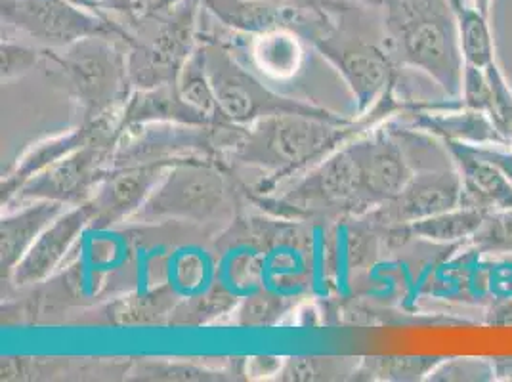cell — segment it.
Segmentation results:
<instances>
[{"label": "cell", "mask_w": 512, "mask_h": 382, "mask_svg": "<svg viewBox=\"0 0 512 382\" xmlns=\"http://www.w3.org/2000/svg\"><path fill=\"white\" fill-rule=\"evenodd\" d=\"M381 12L384 44L398 65L427 75L461 104L465 62L451 0H390Z\"/></svg>", "instance_id": "1"}, {"label": "cell", "mask_w": 512, "mask_h": 382, "mask_svg": "<svg viewBox=\"0 0 512 382\" xmlns=\"http://www.w3.org/2000/svg\"><path fill=\"white\" fill-rule=\"evenodd\" d=\"M358 136L350 121H331L302 113H278L243 128L228 157L260 170L276 184L310 170Z\"/></svg>", "instance_id": "2"}, {"label": "cell", "mask_w": 512, "mask_h": 382, "mask_svg": "<svg viewBox=\"0 0 512 382\" xmlns=\"http://www.w3.org/2000/svg\"><path fill=\"white\" fill-rule=\"evenodd\" d=\"M201 0H182L169 10H150L128 25V75L134 90L174 85L197 50Z\"/></svg>", "instance_id": "3"}, {"label": "cell", "mask_w": 512, "mask_h": 382, "mask_svg": "<svg viewBox=\"0 0 512 382\" xmlns=\"http://www.w3.org/2000/svg\"><path fill=\"white\" fill-rule=\"evenodd\" d=\"M83 111V123L119 117L134 90L128 75L127 41L98 35L64 48L52 56Z\"/></svg>", "instance_id": "4"}, {"label": "cell", "mask_w": 512, "mask_h": 382, "mask_svg": "<svg viewBox=\"0 0 512 382\" xmlns=\"http://www.w3.org/2000/svg\"><path fill=\"white\" fill-rule=\"evenodd\" d=\"M230 207V186L213 159L174 161L132 222H209Z\"/></svg>", "instance_id": "5"}, {"label": "cell", "mask_w": 512, "mask_h": 382, "mask_svg": "<svg viewBox=\"0 0 512 382\" xmlns=\"http://www.w3.org/2000/svg\"><path fill=\"white\" fill-rule=\"evenodd\" d=\"M199 52L203 56V65L213 85L220 111L230 125L251 127L256 121L278 113H302L331 121H344L327 109L285 98L270 90L220 44H199Z\"/></svg>", "instance_id": "6"}, {"label": "cell", "mask_w": 512, "mask_h": 382, "mask_svg": "<svg viewBox=\"0 0 512 382\" xmlns=\"http://www.w3.org/2000/svg\"><path fill=\"white\" fill-rule=\"evenodd\" d=\"M2 25L43 48L64 50L88 37L109 35L128 43L127 27L73 0H0Z\"/></svg>", "instance_id": "7"}, {"label": "cell", "mask_w": 512, "mask_h": 382, "mask_svg": "<svg viewBox=\"0 0 512 382\" xmlns=\"http://www.w3.org/2000/svg\"><path fill=\"white\" fill-rule=\"evenodd\" d=\"M341 73L342 81L350 88L360 113L373 111L386 100L398 81V62L383 43H369L362 37L339 35L327 27L310 39Z\"/></svg>", "instance_id": "8"}, {"label": "cell", "mask_w": 512, "mask_h": 382, "mask_svg": "<svg viewBox=\"0 0 512 382\" xmlns=\"http://www.w3.org/2000/svg\"><path fill=\"white\" fill-rule=\"evenodd\" d=\"M113 149L115 144L94 142L69 153L58 163L29 178L4 207L16 201H20V205L31 201H54L65 207L86 203L113 167Z\"/></svg>", "instance_id": "9"}, {"label": "cell", "mask_w": 512, "mask_h": 382, "mask_svg": "<svg viewBox=\"0 0 512 382\" xmlns=\"http://www.w3.org/2000/svg\"><path fill=\"white\" fill-rule=\"evenodd\" d=\"M463 205L461 176L453 165L413 172L404 190L367 214L379 228H402Z\"/></svg>", "instance_id": "10"}, {"label": "cell", "mask_w": 512, "mask_h": 382, "mask_svg": "<svg viewBox=\"0 0 512 382\" xmlns=\"http://www.w3.org/2000/svg\"><path fill=\"white\" fill-rule=\"evenodd\" d=\"M172 163H140L111 167L88 199L94 209L92 228H111L115 224L132 220V216L148 201L153 188Z\"/></svg>", "instance_id": "11"}, {"label": "cell", "mask_w": 512, "mask_h": 382, "mask_svg": "<svg viewBox=\"0 0 512 382\" xmlns=\"http://www.w3.org/2000/svg\"><path fill=\"white\" fill-rule=\"evenodd\" d=\"M92 224L94 209L90 201L65 209L35 241L8 279L20 289L43 283L64 264L65 256Z\"/></svg>", "instance_id": "12"}, {"label": "cell", "mask_w": 512, "mask_h": 382, "mask_svg": "<svg viewBox=\"0 0 512 382\" xmlns=\"http://www.w3.org/2000/svg\"><path fill=\"white\" fill-rule=\"evenodd\" d=\"M119 136H121L119 117H113V119H102L94 123H83L81 127L67 134L48 138L41 144L33 146L16 163L14 169L10 170L6 176H2V207L16 195V191L20 190L29 178L37 176L50 165L58 163L69 153L94 142H107L117 146Z\"/></svg>", "instance_id": "13"}, {"label": "cell", "mask_w": 512, "mask_h": 382, "mask_svg": "<svg viewBox=\"0 0 512 382\" xmlns=\"http://www.w3.org/2000/svg\"><path fill=\"white\" fill-rule=\"evenodd\" d=\"M449 159L461 176L463 205L484 213L512 209V182L472 144L444 140Z\"/></svg>", "instance_id": "14"}, {"label": "cell", "mask_w": 512, "mask_h": 382, "mask_svg": "<svg viewBox=\"0 0 512 382\" xmlns=\"http://www.w3.org/2000/svg\"><path fill=\"white\" fill-rule=\"evenodd\" d=\"M65 205L54 201L23 203L18 211L4 214L0 222V266L8 279L23 256L35 245L44 230L64 213Z\"/></svg>", "instance_id": "15"}, {"label": "cell", "mask_w": 512, "mask_h": 382, "mask_svg": "<svg viewBox=\"0 0 512 382\" xmlns=\"http://www.w3.org/2000/svg\"><path fill=\"white\" fill-rule=\"evenodd\" d=\"M151 123H182V125H211L197 111L186 106L174 85L132 90L127 104L119 113L121 132L127 128Z\"/></svg>", "instance_id": "16"}, {"label": "cell", "mask_w": 512, "mask_h": 382, "mask_svg": "<svg viewBox=\"0 0 512 382\" xmlns=\"http://www.w3.org/2000/svg\"><path fill=\"white\" fill-rule=\"evenodd\" d=\"M484 211L461 205L457 209H451L446 213L434 214L425 220L413 222L402 228H390L384 230L390 239H396L404 243L407 239H421L436 245H457V243H469L472 235L478 232L482 226Z\"/></svg>", "instance_id": "17"}, {"label": "cell", "mask_w": 512, "mask_h": 382, "mask_svg": "<svg viewBox=\"0 0 512 382\" xmlns=\"http://www.w3.org/2000/svg\"><path fill=\"white\" fill-rule=\"evenodd\" d=\"M419 125L440 136L442 140L465 142V144H491L503 142L490 117L480 111L461 106L459 111L448 113H421ZM505 144V142H503Z\"/></svg>", "instance_id": "18"}, {"label": "cell", "mask_w": 512, "mask_h": 382, "mask_svg": "<svg viewBox=\"0 0 512 382\" xmlns=\"http://www.w3.org/2000/svg\"><path fill=\"white\" fill-rule=\"evenodd\" d=\"M253 58L262 73L274 79H291L297 75L304 60L299 33L272 31L255 37Z\"/></svg>", "instance_id": "19"}, {"label": "cell", "mask_w": 512, "mask_h": 382, "mask_svg": "<svg viewBox=\"0 0 512 382\" xmlns=\"http://www.w3.org/2000/svg\"><path fill=\"white\" fill-rule=\"evenodd\" d=\"M176 304L178 302L171 287H159L155 291L117 300L113 306H109L107 316L109 323L119 327L161 325L171 321Z\"/></svg>", "instance_id": "20"}, {"label": "cell", "mask_w": 512, "mask_h": 382, "mask_svg": "<svg viewBox=\"0 0 512 382\" xmlns=\"http://www.w3.org/2000/svg\"><path fill=\"white\" fill-rule=\"evenodd\" d=\"M457 27H459V46L463 62L476 69H488L497 64V50L491 20L469 4L455 10Z\"/></svg>", "instance_id": "21"}, {"label": "cell", "mask_w": 512, "mask_h": 382, "mask_svg": "<svg viewBox=\"0 0 512 382\" xmlns=\"http://www.w3.org/2000/svg\"><path fill=\"white\" fill-rule=\"evenodd\" d=\"M176 90H178L182 102L186 106L192 107L193 111H197L207 123L230 125L224 119L220 106H218L213 85H211L209 75L203 65V56L199 52V44H197V50L193 52L192 58L188 60V64L184 65V69L180 71V75L176 79Z\"/></svg>", "instance_id": "22"}, {"label": "cell", "mask_w": 512, "mask_h": 382, "mask_svg": "<svg viewBox=\"0 0 512 382\" xmlns=\"http://www.w3.org/2000/svg\"><path fill=\"white\" fill-rule=\"evenodd\" d=\"M440 361L442 358L436 356H373L362 360L354 369V375L365 381H427Z\"/></svg>", "instance_id": "23"}, {"label": "cell", "mask_w": 512, "mask_h": 382, "mask_svg": "<svg viewBox=\"0 0 512 382\" xmlns=\"http://www.w3.org/2000/svg\"><path fill=\"white\" fill-rule=\"evenodd\" d=\"M237 304H239L237 298L228 287L216 285L207 293L192 298L188 302H178L169 323L188 325V327L205 325V323H211L213 319L226 316L228 312H234Z\"/></svg>", "instance_id": "24"}, {"label": "cell", "mask_w": 512, "mask_h": 382, "mask_svg": "<svg viewBox=\"0 0 512 382\" xmlns=\"http://www.w3.org/2000/svg\"><path fill=\"white\" fill-rule=\"evenodd\" d=\"M291 302L281 295L260 291L243 298L235 306L234 325L247 329H268L278 325L281 318L289 312Z\"/></svg>", "instance_id": "25"}, {"label": "cell", "mask_w": 512, "mask_h": 382, "mask_svg": "<svg viewBox=\"0 0 512 382\" xmlns=\"http://www.w3.org/2000/svg\"><path fill=\"white\" fill-rule=\"evenodd\" d=\"M469 245L480 255L512 256V209L486 214Z\"/></svg>", "instance_id": "26"}, {"label": "cell", "mask_w": 512, "mask_h": 382, "mask_svg": "<svg viewBox=\"0 0 512 382\" xmlns=\"http://www.w3.org/2000/svg\"><path fill=\"white\" fill-rule=\"evenodd\" d=\"M140 381H222L224 373L184 361H148L134 371Z\"/></svg>", "instance_id": "27"}, {"label": "cell", "mask_w": 512, "mask_h": 382, "mask_svg": "<svg viewBox=\"0 0 512 382\" xmlns=\"http://www.w3.org/2000/svg\"><path fill=\"white\" fill-rule=\"evenodd\" d=\"M427 381L491 382L495 373L490 358H442Z\"/></svg>", "instance_id": "28"}, {"label": "cell", "mask_w": 512, "mask_h": 382, "mask_svg": "<svg viewBox=\"0 0 512 382\" xmlns=\"http://www.w3.org/2000/svg\"><path fill=\"white\" fill-rule=\"evenodd\" d=\"M337 375L335 360L316 356H297L285 361L278 371V381H325Z\"/></svg>", "instance_id": "29"}, {"label": "cell", "mask_w": 512, "mask_h": 382, "mask_svg": "<svg viewBox=\"0 0 512 382\" xmlns=\"http://www.w3.org/2000/svg\"><path fill=\"white\" fill-rule=\"evenodd\" d=\"M43 50L12 41H2L0 60H2V81H12L31 71L43 58Z\"/></svg>", "instance_id": "30"}, {"label": "cell", "mask_w": 512, "mask_h": 382, "mask_svg": "<svg viewBox=\"0 0 512 382\" xmlns=\"http://www.w3.org/2000/svg\"><path fill=\"white\" fill-rule=\"evenodd\" d=\"M491 98L493 96H491L488 73L484 69H476V67L465 65L463 88H461V106L488 115L491 109Z\"/></svg>", "instance_id": "31"}, {"label": "cell", "mask_w": 512, "mask_h": 382, "mask_svg": "<svg viewBox=\"0 0 512 382\" xmlns=\"http://www.w3.org/2000/svg\"><path fill=\"white\" fill-rule=\"evenodd\" d=\"M73 2L115 22L127 20L128 23H134L150 12V6L146 0H73Z\"/></svg>", "instance_id": "32"}, {"label": "cell", "mask_w": 512, "mask_h": 382, "mask_svg": "<svg viewBox=\"0 0 512 382\" xmlns=\"http://www.w3.org/2000/svg\"><path fill=\"white\" fill-rule=\"evenodd\" d=\"M484 289L490 300H512V258L484 260Z\"/></svg>", "instance_id": "33"}, {"label": "cell", "mask_w": 512, "mask_h": 382, "mask_svg": "<svg viewBox=\"0 0 512 382\" xmlns=\"http://www.w3.org/2000/svg\"><path fill=\"white\" fill-rule=\"evenodd\" d=\"M258 2H268V4L285 6V8L314 12L321 16H331L335 12H342V10L350 8V4L346 0H258Z\"/></svg>", "instance_id": "34"}, {"label": "cell", "mask_w": 512, "mask_h": 382, "mask_svg": "<svg viewBox=\"0 0 512 382\" xmlns=\"http://www.w3.org/2000/svg\"><path fill=\"white\" fill-rule=\"evenodd\" d=\"M488 323L490 325H512V300H491Z\"/></svg>", "instance_id": "35"}, {"label": "cell", "mask_w": 512, "mask_h": 382, "mask_svg": "<svg viewBox=\"0 0 512 382\" xmlns=\"http://www.w3.org/2000/svg\"><path fill=\"white\" fill-rule=\"evenodd\" d=\"M495 373V381H512L511 358H490Z\"/></svg>", "instance_id": "36"}, {"label": "cell", "mask_w": 512, "mask_h": 382, "mask_svg": "<svg viewBox=\"0 0 512 382\" xmlns=\"http://www.w3.org/2000/svg\"><path fill=\"white\" fill-rule=\"evenodd\" d=\"M467 4L491 20V12H493V0H467Z\"/></svg>", "instance_id": "37"}, {"label": "cell", "mask_w": 512, "mask_h": 382, "mask_svg": "<svg viewBox=\"0 0 512 382\" xmlns=\"http://www.w3.org/2000/svg\"><path fill=\"white\" fill-rule=\"evenodd\" d=\"M358 2H362V4L369 6V8H379L381 10L390 0H358Z\"/></svg>", "instance_id": "38"}, {"label": "cell", "mask_w": 512, "mask_h": 382, "mask_svg": "<svg viewBox=\"0 0 512 382\" xmlns=\"http://www.w3.org/2000/svg\"><path fill=\"white\" fill-rule=\"evenodd\" d=\"M178 2H182V0H159V4L153 10H169L172 6H176Z\"/></svg>", "instance_id": "39"}, {"label": "cell", "mask_w": 512, "mask_h": 382, "mask_svg": "<svg viewBox=\"0 0 512 382\" xmlns=\"http://www.w3.org/2000/svg\"><path fill=\"white\" fill-rule=\"evenodd\" d=\"M451 4H453L455 10H459V8H463L467 4V0H451Z\"/></svg>", "instance_id": "40"}, {"label": "cell", "mask_w": 512, "mask_h": 382, "mask_svg": "<svg viewBox=\"0 0 512 382\" xmlns=\"http://www.w3.org/2000/svg\"><path fill=\"white\" fill-rule=\"evenodd\" d=\"M148 2V6H150V10H153L157 4H159V0H146Z\"/></svg>", "instance_id": "41"}]
</instances>
